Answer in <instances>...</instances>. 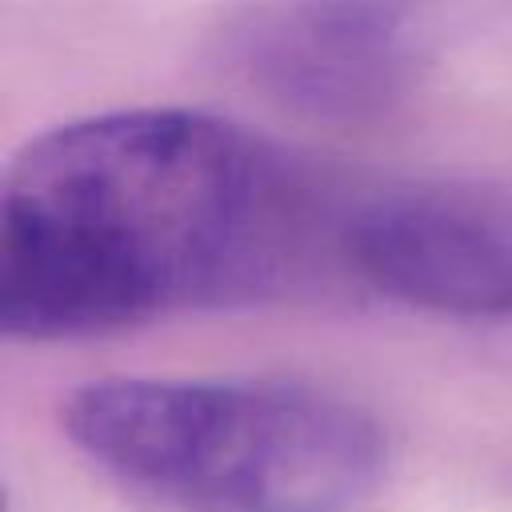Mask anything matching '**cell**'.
<instances>
[{"instance_id": "obj_1", "label": "cell", "mask_w": 512, "mask_h": 512, "mask_svg": "<svg viewBox=\"0 0 512 512\" xmlns=\"http://www.w3.org/2000/svg\"><path fill=\"white\" fill-rule=\"evenodd\" d=\"M296 168L188 108H124L28 140L0 188V332L64 340L272 288L308 244Z\"/></svg>"}, {"instance_id": "obj_2", "label": "cell", "mask_w": 512, "mask_h": 512, "mask_svg": "<svg viewBox=\"0 0 512 512\" xmlns=\"http://www.w3.org/2000/svg\"><path fill=\"white\" fill-rule=\"evenodd\" d=\"M60 428L176 512H352L384 472L368 412L284 380L104 376L64 396Z\"/></svg>"}, {"instance_id": "obj_3", "label": "cell", "mask_w": 512, "mask_h": 512, "mask_svg": "<svg viewBox=\"0 0 512 512\" xmlns=\"http://www.w3.org/2000/svg\"><path fill=\"white\" fill-rule=\"evenodd\" d=\"M348 268L376 292L436 316H512V192L404 180L364 196L336 228Z\"/></svg>"}, {"instance_id": "obj_4", "label": "cell", "mask_w": 512, "mask_h": 512, "mask_svg": "<svg viewBox=\"0 0 512 512\" xmlns=\"http://www.w3.org/2000/svg\"><path fill=\"white\" fill-rule=\"evenodd\" d=\"M224 56L272 104L360 124L412 84V0H248L224 24Z\"/></svg>"}]
</instances>
